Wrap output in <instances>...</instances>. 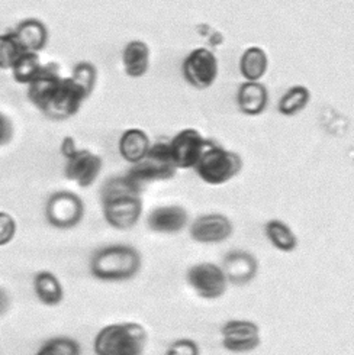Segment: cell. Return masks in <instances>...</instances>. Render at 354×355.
I'll list each match as a JSON object with an SVG mask.
<instances>
[{"label": "cell", "instance_id": "cell-23", "mask_svg": "<svg viewBox=\"0 0 354 355\" xmlns=\"http://www.w3.org/2000/svg\"><path fill=\"white\" fill-rule=\"evenodd\" d=\"M264 235L273 248L285 254L294 252L299 245L298 235L294 232L291 225L280 219L267 220L264 225Z\"/></svg>", "mask_w": 354, "mask_h": 355}, {"label": "cell", "instance_id": "cell-30", "mask_svg": "<svg viewBox=\"0 0 354 355\" xmlns=\"http://www.w3.org/2000/svg\"><path fill=\"white\" fill-rule=\"evenodd\" d=\"M166 355H201V347L192 338H179L169 345Z\"/></svg>", "mask_w": 354, "mask_h": 355}, {"label": "cell", "instance_id": "cell-26", "mask_svg": "<svg viewBox=\"0 0 354 355\" xmlns=\"http://www.w3.org/2000/svg\"><path fill=\"white\" fill-rule=\"evenodd\" d=\"M26 53L21 45L15 31L0 34V70H12L15 62Z\"/></svg>", "mask_w": 354, "mask_h": 355}, {"label": "cell", "instance_id": "cell-17", "mask_svg": "<svg viewBox=\"0 0 354 355\" xmlns=\"http://www.w3.org/2000/svg\"><path fill=\"white\" fill-rule=\"evenodd\" d=\"M269 90L262 82L241 83L235 96L239 112L247 116H259L264 114L269 106Z\"/></svg>", "mask_w": 354, "mask_h": 355}, {"label": "cell", "instance_id": "cell-10", "mask_svg": "<svg viewBox=\"0 0 354 355\" xmlns=\"http://www.w3.org/2000/svg\"><path fill=\"white\" fill-rule=\"evenodd\" d=\"M221 345L233 354L253 352L262 345L260 327L248 319H231L221 327Z\"/></svg>", "mask_w": 354, "mask_h": 355}, {"label": "cell", "instance_id": "cell-8", "mask_svg": "<svg viewBox=\"0 0 354 355\" xmlns=\"http://www.w3.org/2000/svg\"><path fill=\"white\" fill-rule=\"evenodd\" d=\"M186 282L193 292L205 300L221 299L228 288L221 266L209 261L193 264L186 272Z\"/></svg>", "mask_w": 354, "mask_h": 355}, {"label": "cell", "instance_id": "cell-3", "mask_svg": "<svg viewBox=\"0 0 354 355\" xmlns=\"http://www.w3.org/2000/svg\"><path fill=\"white\" fill-rule=\"evenodd\" d=\"M147 344L149 331L140 322H117L94 335L93 352L94 355H144Z\"/></svg>", "mask_w": 354, "mask_h": 355}, {"label": "cell", "instance_id": "cell-6", "mask_svg": "<svg viewBox=\"0 0 354 355\" xmlns=\"http://www.w3.org/2000/svg\"><path fill=\"white\" fill-rule=\"evenodd\" d=\"M83 218L85 202L74 191H54L45 203V219L56 230H73Z\"/></svg>", "mask_w": 354, "mask_h": 355}, {"label": "cell", "instance_id": "cell-28", "mask_svg": "<svg viewBox=\"0 0 354 355\" xmlns=\"http://www.w3.org/2000/svg\"><path fill=\"white\" fill-rule=\"evenodd\" d=\"M35 355H82V347L74 338L54 336L45 341Z\"/></svg>", "mask_w": 354, "mask_h": 355}, {"label": "cell", "instance_id": "cell-12", "mask_svg": "<svg viewBox=\"0 0 354 355\" xmlns=\"http://www.w3.org/2000/svg\"><path fill=\"white\" fill-rule=\"evenodd\" d=\"M85 101L86 94L80 89L70 77H64L62 82L51 99L50 105L42 112V115L53 121H66L78 114Z\"/></svg>", "mask_w": 354, "mask_h": 355}, {"label": "cell", "instance_id": "cell-13", "mask_svg": "<svg viewBox=\"0 0 354 355\" xmlns=\"http://www.w3.org/2000/svg\"><path fill=\"white\" fill-rule=\"evenodd\" d=\"M62 78L64 77L61 76L60 64L51 61L42 64L37 77L28 85L26 98L41 112V114L47 109V106L50 105L51 99L54 98V94L57 93L62 82Z\"/></svg>", "mask_w": 354, "mask_h": 355}, {"label": "cell", "instance_id": "cell-4", "mask_svg": "<svg viewBox=\"0 0 354 355\" xmlns=\"http://www.w3.org/2000/svg\"><path fill=\"white\" fill-rule=\"evenodd\" d=\"M177 168L173 163L169 142L158 141L151 144V148L141 163L131 166L125 173L126 179L130 180L140 191L144 193L149 184L158 182H169L174 179Z\"/></svg>", "mask_w": 354, "mask_h": 355}, {"label": "cell", "instance_id": "cell-1", "mask_svg": "<svg viewBox=\"0 0 354 355\" xmlns=\"http://www.w3.org/2000/svg\"><path fill=\"white\" fill-rule=\"evenodd\" d=\"M101 202L106 223L117 231L133 230L144 212L142 191L125 174L106 180L101 189Z\"/></svg>", "mask_w": 354, "mask_h": 355}, {"label": "cell", "instance_id": "cell-19", "mask_svg": "<svg viewBox=\"0 0 354 355\" xmlns=\"http://www.w3.org/2000/svg\"><path fill=\"white\" fill-rule=\"evenodd\" d=\"M151 51L147 42L133 40L124 46L122 66L125 74L130 78H141L150 70Z\"/></svg>", "mask_w": 354, "mask_h": 355}, {"label": "cell", "instance_id": "cell-5", "mask_svg": "<svg viewBox=\"0 0 354 355\" xmlns=\"http://www.w3.org/2000/svg\"><path fill=\"white\" fill-rule=\"evenodd\" d=\"M243 166L244 161L238 153L211 144L203 151L193 170L203 183L209 186H222L235 179L243 170Z\"/></svg>", "mask_w": 354, "mask_h": 355}, {"label": "cell", "instance_id": "cell-33", "mask_svg": "<svg viewBox=\"0 0 354 355\" xmlns=\"http://www.w3.org/2000/svg\"><path fill=\"white\" fill-rule=\"evenodd\" d=\"M10 296L3 287H0V316H3L10 309Z\"/></svg>", "mask_w": 354, "mask_h": 355}, {"label": "cell", "instance_id": "cell-9", "mask_svg": "<svg viewBox=\"0 0 354 355\" xmlns=\"http://www.w3.org/2000/svg\"><path fill=\"white\" fill-rule=\"evenodd\" d=\"M212 142L195 128H185L169 141V150L177 170L195 168L203 151Z\"/></svg>", "mask_w": 354, "mask_h": 355}, {"label": "cell", "instance_id": "cell-22", "mask_svg": "<svg viewBox=\"0 0 354 355\" xmlns=\"http://www.w3.org/2000/svg\"><path fill=\"white\" fill-rule=\"evenodd\" d=\"M239 74L246 82H260L269 70V55L262 46H248L238 61Z\"/></svg>", "mask_w": 354, "mask_h": 355}, {"label": "cell", "instance_id": "cell-20", "mask_svg": "<svg viewBox=\"0 0 354 355\" xmlns=\"http://www.w3.org/2000/svg\"><path fill=\"white\" fill-rule=\"evenodd\" d=\"M15 34L26 53H41L45 50L48 40H50L47 25L37 18H28L19 22L15 29Z\"/></svg>", "mask_w": 354, "mask_h": 355}, {"label": "cell", "instance_id": "cell-25", "mask_svg": "<svg viewBox=\"0 0 354 355\" xmlns=\"http://www.w3.org/2000/svg\"><path fill=\"white\" fill-rule=\"evenodd\" d=\"M42 67L41 57L37 53H24L12 67V77L18 85L28 86L37 77Z\"/></svg>", "mask_w": 354, "mask_h": 355}, {"label": "cell", "instance_id": "cell-18", "mask_svg": "<svg viewBox=\"0 0 354 355\" xmlns=\"http://www.w3.org/2000/svg\"><path fill=\"white\" fill-rule=\"evenodd\" d=\"M151 148V139L146 131L140 128H130L124 131L118 141L119 155L128 164L135 166L146 158Z\"/></svg>", "mask_w": 354, "mask_h": 355}, {"label": "cell", "instance_id": "cell-11", "mask_svg": "<svg viewBox=\"0 0 354 355\" xmlns=\"http://www.w3.org/2000/svg\"><path fill=\"white\" fill-rule=\"evenodd\" d=\"M233 234L234 223L224 214H203L189 225V235L198 244H221Z\"/></svg>", "mask_w": 354, "mask_h": 355}, {"label": "cell", "instance_id": "cell-32", "mask_svg": "<svg viewBox=\"0 0 354 355\" xmlns=\"http://www.w3.org/2000/svg\"><path fill=\"white\" fill-rule=\"evenodd\" d=\"M78 151L77 148V142L74 139V137L71 135H66L62 139H61V144H60V154L64 157V158H70L71 155H74Z\"/></svg>", "mask_w": 354, "mask_h": 355}, {"label": "cell", "instance_id": "cell-21", "mask_svg": "<svg viewBox=\"0 0 354 355\" xmlns=\"http://www.w3.org/2000/svg\"><path fill=\"white\" fill-rule=\"evenodd\" d=\"M34 292L40 303L56 308L64 300V287L53 271L41 270L34 276Z\"/></svg>", "mask_w": 354, "mask_h": 355}, {"label": "cell", "instance_id": "cell-2", "mask_svg": "<svg viewBox=\"0 0 354 355\" xmlns=\"http://www.w3.org/2000/svg\"><path fill=\"white\" fill-rule=\"evenodd\" d=\"M141 252L126 244H114L99 248L90 258V274L101 282L117 283L134 279L141 271Z\"/></svg>", "mask_w": 354, "mask_h": 355}, {"label": "cell", "instance_id": "cell-24", "mask_svg": "<svg viewBox=\"0 0 354 355\" xmlns=\"http://www.w3.org/2000/svg\"><path fill=\"white\" fill-rule=\"evenodd\" d=\"M311 102V90L307 86L295 85L289 87L278 103L279 114L283 116H295L307 109Z\"/></svg>", "mask_w": 354, "mask_h": 355}, {"label": "cell", "instance_id": "cell-29", "mask_svg": "<svg viewBox=\"0 0 354 355\" xmlns=\"http://www.w3.org/2000/svg\"><path fill=\"white\" fill-rule=\"evenodd\" d=\"M18 232V222L9 212L0 211V248L9 245Z\"/></svg>", "mask_w": 354, "mask_h": 355}, {"label": "cell", "instance_id": "cell-16", "mask_svg": "<svg viewBox=\"0 0 354 355\" xmlns=\"http://www.w3.org/2000/svg\"><path fill=\"white\" fill-rule=\"evenodd\" d=\"M147 227L155 234H179L189 227V212L180 205L157 206L147 216Z\"/></svg>", "mask_w": 354, "mask_h": 355}, {"label": "cell", "instance_id": "cell-14", "mask_svg": "<svg viewBox=\"0 0 354 355\" xmlns=\"http://www.w3.org/2000/svg\"><path fill=\"white\" fill-rule=\"evenodd\" d=\"M102 168L103 158L90 150L82 148L66 159L64 175L67 180L74 182L80 189H87L98 180Z\"/></svg>", "mask_w": 354, "mask_h": 355}, {"label": "cell", "instance_id": "cell-15", "mask_svg": "<svg viewBox=\"0 0 354 355\" xmlns=\"http://www.w3.org/2000/svg\"><path fill=\"white\" fill-rule=\"evenodd\" d=\"M228 284L243 287L251 283L259 274V260L246 250H233L225 254L221 266Z\"/></svg>", "mask_w": 354, "mask_h": 355}, {"label": "cell", "instance_id": "cell-7", "mask_svg": "<svg viewBox=\"0 0 354 355\" xmlns=\"http://www.w3.org/2000/svg\"><path fill=\"white\" fill-rule=\"evenodd\" d=\"M182 74L196 90H206L214 86L219 74V62L215 53L206 46L192 50L182 62Z\"/></svg>", "mask_w": 354, "mask_h": 355}, {"label": "cell", "instance_id": "cell-31", "mask_svg": "<svg viewBox=\"0 0 354 355\" xmlns=\"http://www.w3.org/2000/svg\"><path fill=\"white\" fill-rule=\"evenodd\" d=\"M15 138V125L10 116L0 112V148L8 147Z\"/></svg>", "mask_w": 354, "mask_h": 355}, {"label": "cell", "instance_id": "cell-27", "mask_svg": "<svg viewBox=\"0 0 354 355\" xmlns=\"http://www.w3.org/2000/svg\"><path fill=\"white\" fill-rule=\"evenodd\" d=\"M70 78L83 90L89 99L96 87V83H98V69L90 61H80L73 67Z\"/></svg>", "mask_w": 354, "mask_h": 355}]
</instances>
